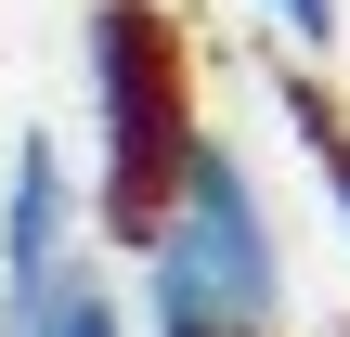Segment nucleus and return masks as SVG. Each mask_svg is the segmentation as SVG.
Segmentation results:
<instances>
[{
  "instance_id": "7",
  "label": "nucleus",
  "mask_w": 350,
  "mask_h": 337,
  "mask_svg": "<svg viewBox=\"0 0 350 337\" xmlns=\"http://www.w3.org/2000/svg\"><path fill=\"white\" fill-rule=\"evenodd\" d=\"M156 337H273V325H156Z\"/></svg>"
},
{
  "instance_id": "3",
  "label": "nucleus",
  "mask_w": 350,
  "mask_h": 337,
  "mask_svg": "<svg viewBox=\"0 0 350 337\" xmlns=\"http://www.w3.org/2000/svg\"><path fill=\"white\" fill-rule=\"evenodd\" d=\"M65 286H78V182H65V143L26 130L0 169V337H26Z\"/></svg>"
},
{
  "instance_id": "6",
  "label": "nucleus",
  "mask_w": 350,
  "mask_h": 337,
  "mask_svg": "<svg viewBox=\"0 0 350 337\" xmlns=\"http://www.w3.org/2000/svg\"><path fill=\"white\" fill-rule=\"evenodd\" d=\"M260 13H273L299 52H338V0H260Z\"/></svg>"
},
{
  "instance_id": "4",
  "label": "nucleus",
  "mask_w": 350,
  "mask_h": 337,
  "mask_svg": "<svg viewBox=\"0 0 350 337\" xmlns=\"http://www.w3.org/2000/svg\"><path fill=\"white\" fill-rule=\"evenodd\" d=\"M273 104H286V130H299V156H312V182H325V208H338V234H350V117L325 104V78H286Z\"/></svg>"
},
{
  "instance_id": "2",
  "label": "nucleus",
  "mask_w": 350,
  "mask_h": 337,
  "mask_svg": "<svg viewBox=\"0 0 350 337\" xmlns=\"http://www.w3.org/2000/svg\"><path fill=\"white\" fill-rule=\"evenodd\" d=\"M143 286H156V325H273L286 312V247H273V208L247 182V156L221 130H195L182 156V195L143 247Z\"/></svg>"
},
{
  "instance_id": "1",
  "label": "nucleus",
  "mask_w": 350,
  "mask_h": 337,
  "mask_svg": "<svg viewBox=\"0 0 350 337\" xmlns=\"http://www.w3.org/2000/svg\"><path fill=\"white\" fill-rule=\"evenodd\" d=\"M91 130H104V234L156 247L195 156V39L169 0H91Z\"/></svg>"
},
{
  "instance_id": "5",
  "label": "nucleus",
  "mask_w": 350,
  "mask_h": 337,
  "mask_svg": "<svg viewBox=\"0 0 350 337\" xmlns=\"http://www.w3.org/2000/svg\"><path fill=\"white\" fill-rule=\"evenodd\" d=\"M26 337H130V325H117V299H104V286L78 273V286H65V299H52V312H39Z\"/></svg>"
}]
</instances>
